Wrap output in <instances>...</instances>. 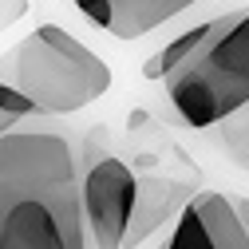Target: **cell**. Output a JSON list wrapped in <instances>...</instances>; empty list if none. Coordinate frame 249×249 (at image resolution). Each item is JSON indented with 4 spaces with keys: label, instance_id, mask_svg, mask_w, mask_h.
<instances>
[{
    "label": "cell",
    "instance_id": "7c38bea8",
    "mask_svg": "<svg viewBox=\"0 0 249 249\" xmlns=\"http://www.w3.org/2000/svg\"><path fill=\"white\" fill-rule=\"evenodd\" d=\"M16 123H20V119H12L8 111H0V135H4V131H12V127H16Z\"/></svg>",
    "mask_w": 249,
    "mask_h": 249
},
{
    "label": "cell",
    "instance_id": "ba28073f",
    "mask_svg": "<svg viewBox=\"0 0 249 249\" xmlns=\"http://www.w3.org/2000/svg\"><path fill=\"white\" fill-rule=\"evenodd\" d=\"M162 249H217V245L210 241V233L202 226V217L194 213V206L186 202L182 213H178V222H174V230H170V237L162 241Z\"/></svg>",
    "mask_w": 249,
    "mask_h": 249
},
{
    "label": "cell",
    "instance_id": "8fae6325",
    "mask_svg": "<svg viewBox=\"0 0 249 249\" xmlns=\"http://www.w3.org/2000/svg\"><path fill=\"white\" fill-rule=\"evenodd\" d=\"M230 206H233L237 222H241V230H245V237H249V198H233V194H230Z\"/></svg>",
    "mask_w": 249,
    "mask_h": 249
},
{
    "label": "cell",
    "instance_id": "30bf717a",
    "mask_svg": "<svg viewBox=\"0 0 249 249\" xmlns=\"http://www.w3.org/2000/svg\"><path fill=\"white\" fill-rule=\"evenodd\" d=\"M24 12H28V0H0V32L24 20Z\"/></svg>",
    "mask_w": 249,
    "mask_h": 249
},
{
    "label": "cell",
    "instance_id": "8992f818",
    "mask_svg": "<svg viewBox=\"0 0 249 249\" xmlns=\"http://www.w3.org/2000/svg\"><path fill=\"white\" fill-rule=\"evenodd\" d=\"M190 206H194V213L202 217V226H206V233H210V241H213L217 249H249V237H245L237 213H233V206H230V194L206 190V194H194Z\"/></svg>",
    "mask_w": 249,
    "mask_h": 249
},
{
    "label": "cell",
    "instance_id": "6da1fadb",
    "mask_svg": "<svg viewBox=\"0 0 249 249\" xmlns=\"http://www.w3.org/2000/svg\"><path fill=\"white\" fill-rule=\"evenodd\" d=\"M0 249H87L68 139L52 131L0 135Z\"/></svg>",
    "mask_w": 249,
    "mask_h": 249
},
{
    "label": "cell",
    "instance_id": "277c9868",
    "mask_svg": "<svg viewBox=\"0 0 249 249\" xmlns=\"http://www.w3.org/2000/svg\"><path fill=\"white\" fill-rule=\"evenodd\" d=\"M139 178L123 159H99L79 186V213L87 249H123L135 222Z\"/></svg>",
    "mask_w": 249,
    "mask_h": 249
},
{
    "label": "cell",
    "instance_id": "9c48e42d",
    "mask_svg": "<svg viewBox=\"0 0 249 249\" xmlns=\"http://www.w3.org/2000/svg\"><path fill=\"white\" fill-rule=\"evenodd\" d=\"M0 111H8L12 119H24V115H36V107L28 103V95H20V91L12 83H0Z\"/></svg>",
    "mask_w": 249,
    "mask_h": 249
},
{
    "label": "cell",
    "instance_id": "3957f363",
    "mask_svg": "<svg viewBox=\"0 0 249 249\" xmlns=\"http://www.w3.org/2000/svg\"><path fill=\"white\" fill-rule=\"evenodd\" d=\"M0 83H12L36 115H71L111 91V68L59 24H40L0 55Z\"/></svg>",
    "mask_w": 249,
    "mask_h": 249
},
{
    "label": "cell",
    "instance_id": "4fadbf2b",
    "mask_svg": "<svg viewBox=\"0 0 249 249\" xmlns=\"http://www.w3.org/2000/svg\"><path fill=\"white\" fill-rule=\"evenodd\" d=\"M159 249H162V245H159Z\"/></svg>",
    "mask_w": 249,
    "mask_h": 249
},
{
    "label": "cell",
    "instance_id": "52a82bcc",
    "mask_svg": "<svg viewBox=\"0 0 249 249\" xmlns=\"http://www.w3.org/2000/svg\"><path fill=\"white\" fill-rule=\"evenodd\" d=\"M213 127H222V135H217V139H222V150L241 170H249V99L241 107H233L230 115H222Z\"/></svg>",
    "mask_w": 249,
    "mask_h": 249
},
{
    "label": "cell",
    "instance_id": "5b68a950",
    "mask_svg": "<svg viewBox=\"0 0 249 249\" xmlns=\"http://www.w3.org/2000/svg\"><path fill=\"white\" fill-rule=\"evenodd\" d=\"M194 4L198 0H75V8L91 24L107 28L119 40H139Z\"/></svg>",
    "mask_w": 249,
    "mask_h": 249
},
{
    "label": "cell",
    "instance_id": "7a4b0ae2",
    "mask_svg": "<svg viewBox=\"0 0 249 249\" xmlns=\"http://www.w3.org/2000/svg\"><path fill=\"white\" fill-rule=\"evenodd\" d=\"M190 127H213L249 99V8L194 24V44L162 75Z\"/></svg>",
    "mask_w": 249,
    "mask_h": 249
}]
</instances>
